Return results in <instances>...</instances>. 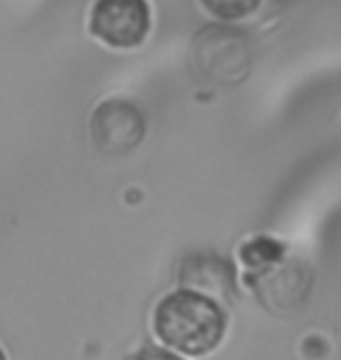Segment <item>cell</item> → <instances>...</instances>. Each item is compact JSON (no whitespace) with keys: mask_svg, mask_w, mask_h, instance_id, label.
Masks as SVG:
<instances>
[{"mask_svg":"<svg viewBox=\"0 0 341 360\" xmlns=\"http://www.w3.org/2000/svg\"><path fill=\"white\" fill-rule=\"evenodd\" d=\"M187 66L201 87H238L248 80L252 68V47L248 35L224 24H208L199 28L187 49Z\"/></svg>","mask_w":341,"mask_h":360,"instance_id":"2","label":"cell"},{"mask_svg":"<svg viewBox=\"0 0 341 360\" xmlns=\"http://www.w3.org/2000/svg\"><path fill=\"white\" fill-rule=\"evenodd\" d=\"M0 360H7V358H5V351H3V349H0Z\"/></svg>","mask_w":341,"mask_h":360,"instance_id":"7","label":"cell"},{"mask_svg":"<svg viewBox=\"0 0 341 360\" xmlns=\"http://www.w3.org/2000/svg\"><path fill=\"white\" fill-rule=\"evenodd\" d=\"M91 141L103 155L122 157L136 150L148 131L143 110L129 98H108L96 105L89 122Z\"/></svg>","mask_w":341,"mask_h":360,"instance_id":"4","label":"cell"},{"mask_svg":"<svg viewBox=\"0 0 341 360\" xmlns=\"http://www.w3.org/2000/svg\"><path fill=\"white\" fill-rule=\"evenodd\" d=\"M155 333L166 347L185 356H206L220 347L227 333V314L208 295L183 288L159 302Z\"/></svg>","mask_w":341,"mask_h":360,"instance_id":"1","label":"cell"},{"mask_svg":"<svg viewBox=\"0 0 341 360\" xmlns=\"http://www.w3.org/2000/svg\"><path fill=\"white\" fill-rule=\"evenodd\" d=\"M262 0H201L204 10L220 21H238L257 12Z\"/></svg>","mask_w":341,"mask_h":360,"instance_id":"5","label":"cell"},{"mask_svg":"<svg viewBox=\"0 0 341 360\" xmlns=\"http://www.w3.org/2000/svg\"><path fill=\"white\" fill-rule=\"evenodd\" d=\"M152 28L148 0H96L91 7L89 31L112 49L141 47Z\"/></svg>","mask_w":341,"mask_h":360,"instance_id":"3","label":"cell"},{"mask_svg":"<svg viewBox=\"0 0 341 360\" xmlns=\"http://www.w3.org/2000/svg\"><path fill=\"white\" fill-rule=\"evenodd\" d=\"M129 360H183L178 354H173L169 349H162V347H143L138 349L136 354L129 358Z\"/></svg>","mask_w":341,"mask_h":360,"instance_id":"6","label":"cell"}]
</instances>
